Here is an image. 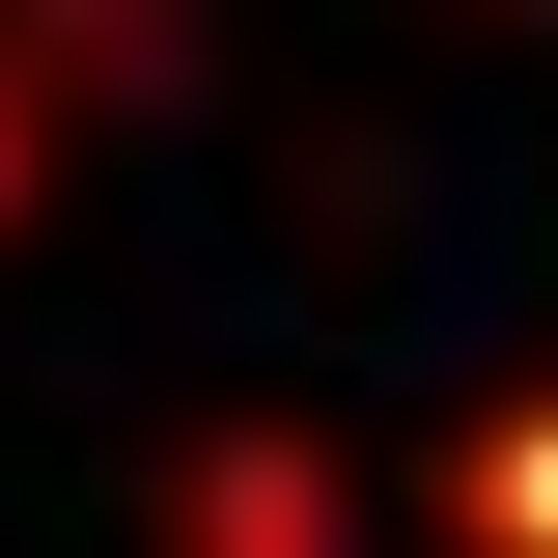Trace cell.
<instances>
[{"instance_id": "cell-4", "label": "cell", "mask_w": 558, "mask_h": 558, "mask_svg": "<svg viewBox=\"0 0 558 558\" xmlns=\"http://www.w3.org/2000/svg\"><path fill=\"white\" fill-rule=\"evenodd\" d=\"M28 168H57V57L0 28V223H28Z\"/></svg>"}, {"instance_id": "cell-2", "label": "cell", "mask_w": 558, "mask_h": 558, "mask_svg": "<svg viewBox=\"0 0 558 558\" xmlns=\"http://www.w3.org/2000/svg\"><path fill=\"white\" fill-rule=\"evenodd\" d=\"M28 57H57V112H168L196 84V0H0Z\"/></svg>"}, {"instance_id": "cell-3", "label": "cell", "mask_w": 558, "mask_h": 558, "mask_svg": "<svg viewBox=\"0 0 558 558\" xmlns=\"http://www.w3.org/2000/svg\"><path fill=\"white\" fill-rule=\"evenodd\" d=\"M447 558H558V391L447 418Z\"/></svg>"}, {"instance_id": "cell-1", "label": "cell", "mask_w": 558, "mask_h": 558, "mask_svg": "<svg viewBox=\"0 0 558 558\" xmlns=\"http://www.w3.org/2000/svg\"><path fill=\"white\" fill-rule=\"evenodd\" d=\"M168 558H363V502H336V447L196 418V447H168Z\"/></svg>"}]
</instances>
